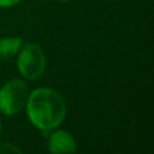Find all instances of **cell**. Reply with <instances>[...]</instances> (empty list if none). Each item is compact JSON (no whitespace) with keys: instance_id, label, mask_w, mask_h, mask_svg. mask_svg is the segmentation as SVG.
<instances>
[{"instance_id":"1","label":"cell","mask_w":154,"mask_h":154,"mask_svg":"<svg viewBox=\"0 0 154 154\" xmlns=\"http://www.w3.org/2000/svg\"><path fill=\"white\" fill-rule=\"evenodd\" d=\"M26 112L32 126L43 133L57 128L66 118V103L60 92L42 87L29 93Z\"/></svg>"},{"instance_id":"2","label":"cell","mask_w":154,"mask_h":154,"mask_svg":"<svg viewBox=\"0 0 154 154\" xmlns=\"http://www.w3.org/2000/svg\"><path fill=\"white\" fill-rule=\"evenodd\" d=\"M16 65H18V70L23 79L34 81L45 73L46 54L38 43H24L18 53Z\"/></svg>"},{"instance_id":"3","label":"cell","mask_w":154,"mask_h":154,"mask_svg":"<svg viewBox=\"0 0 154 154\" xmlns=\"http://www.w3.org/2000/svg\"><path fill=\"white\" fill-rule=\"evenodd\" d=\"M29 99V88L24 80L11 79L0 88V112L14 116L22 112Z\"/></svg>"},{"instance_id":"4","label":"cell","mask_w":154,"mask_h":154,"mask_svg":"<svg viewBox=\"0 0 154 154\" xmlns=\"http://www.w3.org/2000/svg\"><path fill=\"white\" fill-rule=\"evenodd\" d=\"M77 143L70 133L65 130H57L49 137V152L53 154H70L76 153Z\"/></svg>"},{"instance_id":"5","label":"cell","mask_w":154,"mask_h":154,"mask_svg":"<svg viewBox=\"0 0 154 154\" xmlns=\"http://www.w3.org/2000/svg\"><path fill=\"white\" fill-rule=\"evenodd\" d=\"M23 46V39L19 37H7L0 39V62L11 60L19 53Z\"/></svg>"},{"instance_id":"6","label":"cell","mask_w":154,"mask_h":154,"mask_svg":"<svg viewBox=\"0 0 154 154\" xmlns=\"http://www.w3.org/2000/svg\"><path fill=\"white\" fill-rule=\"evenodd\" d=\"M22 150L10 142H0V154H20Z\"/></svg>"},{"instance_id":"7","label":"cell","mask_w":154,"mask_h":154,"mask_svg":"<svg viewBox=\"0 0 154 154\" xmlns=\"http://www.w3.org/2000/svg\"><path fill=\"white\" fill-rule=\"evenodd\" d=\"M18 3H20V0H0V8H8L14 7Z\"/></svg>"},{"instance_id":"8","label":"cell","mask_w":154,"mask_h":154,"mask_svg":"<svg viewBox=\"0 0 154 154\" xmlns=\"http://www.w3.org/2000/svg\"><path fill=\"white\" fill-rule=\"evenodd\" d=\"M3 134V123H2V120H0V135Z\"/></svg>"},{"instance_id":"9","label":"cell","mask_w":154,"mask_h":154,"mask_svg":"<svg viewBox=\"0 0 154 154\" xmlns=\"http://www.w3.org/2000/svg\"><path fill=\"white\" fill-rule=\"evenodd\" d=\"M61 3H68V0H60Z\"/></svg>"}]
</instances>
